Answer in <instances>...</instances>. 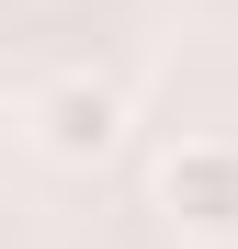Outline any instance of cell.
<instances>
[{
	"instance_id": "obj_2",
	"label": "cell",
	"mask_w": 238,
	"mask_h": 249,
	"mask_svg": "<svg viewBox=\"0 0 238 249\" xmlns=\"http://www.w3.org/2000/svg\"><path fill=\"white\" fill-rule=\"evenodd\" d=\"M23 136H34V159H57V170H91V159L125 147V91H113L102 68H57V79L23 91Z\"/></svg>"
},
{
	"instance_id": "obj_1",
	"label": "cell",
	"mask_w": 238,
	"mask_h": 249,
	"mask_svg": "<svg viewBox=\"0 0 238 249\" xmlns=\"http://www.w3.org/2000/svg\"><path fill=\"white\" fill-rule=\"evenodd\" d=\"M159 227L193 238V249H238V136H170L147 170Z\"/></svg>"
}]
</instances>
